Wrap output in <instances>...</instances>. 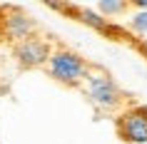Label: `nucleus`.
Masks as SVG:
<instances>
[{
  "label": "nucleus",
  "mask_w": 147,
  "mask_h": 144,
  "mask_svg": "<svg viewBox=\"0 0 147 144\" xmlns=\"http://www.w3.org/2000/svg\"><path fill=\"white\" fill-rule=\"evenodd\" d=\"M127 30L140 40L147 38V10H132L127 15Z\"/></svg>",
  "instance_id": "obj_8"
},
{
  "label": "nucleus",
  "mask_w": 147,
  "mask_h": 144,
  "mask_svg": "<svg viewBox=\"0 0 147 144\" xmlns=\"http://www.w3.org/2000/svg\"><path fill=\"white\" fill-rule=\"evenodd\" d=\"M82 92L85 97L92 102L100 112H120L125 104V94L122 90L117 87V82L112 80L110 72H105L102 67H92L90 75L85 77L82 82Z\"/></svg>",
  "instance_id": "obj_1"
},
{
  "label": "nucleus",
  "mask_w": 147,
  "mask_h": 144,
  "mask_svg": "<svg viewBox=\"0 0 147 144\" xmlns=\"http://www.w3.org/2000/svg\"><path fill=\"white\" fill-rule=\"evenodd\" d=\"M75 15H78V20L80 23H85L87 27H92V30H97V32H102V35H115V27H112V23L110 20H105V17L97 13L95 8H87V5H80V8H75L72 10Z\"/></svg>",
  "instance_id": "obj_6"
},
{
  "label": "nucleus",
  "mask_w": 147,
  "mask_h": 144,
  "mask_svg": "<svg viewBox=\"0 0 147 144\" xmlns=\"http://www.w3.org/2000/svg\"><path fill=\"white\" fill-rule=\"evenodd\" d=\"M45 70H47V75L53 77V80H57L65 87H82V82L90 75L92 65L87 60H82L75 50L55 47L53 55H50V60H47V65H45Z\"/></svg>",
  "instance_id": "obj_2"
},
{
  "label": "nucleus",
  "mask_w": 147,
  "mask_h": 144,
  "mask_svg": "<svg viewBox=\"0 0 147 144\" xmlns=\"http://www.w3.org/2000/svg\"><path fill=\"white\" fill-rule=\"evenodd\" d=\"M13 52H15V60H18L20 67L35 70V67H45V65H47L50 55H53V47H50V42H47L45 38L32 35V38L18 42Z\"/></svg>",
  "instance_id": "obj_4"
},
{
  "label": "nucleus",
  "mask_w": 147,
  "mask_h": 144,
  "mask_svg": "<svg viewBox=\"0 0 147 144\" xmlns=\"http://www.w3.org/2000/svg\"><path fill=\"white\" fill-rule=\"evenodd\" d=\"M3 10H5V15L0 17V27H3V35L10 42L18 45V42L35 35V20L25 10H20V8H3Z\"/></svg>",
  "instance_id": "obj_5"
},
{
  "label": "nucleus",
  "mask_w": 147,
  "mask_h": 144,
  "mask_svg": "<svg viewBox=\"0 0 147 144\" xmlns=\"http://www.w3.org/2000/svg\"><path fill=\"white\" fill-rule=\"evenodd\" d=\"M140 50L147 55V38H145V40H140Z\"/></svg>",
  "instance_id": "obj_9"
},
{
  "label": "nucleus",
  "mask_w": 147,
  "mask_h": 144,
  "mask_svg": "<svg viewBox=\"0 0 147 144\" xmlns=\"http://www.w3.org/2000/svg\"><path fill=\"white\" fill-rule=\"evenodd\" d=\"M97 13H100L105 20H112V17H122L127 10H130V3L127 0H97Z\"/></svg>",
  "instance_id": "obj_7"
},
{
  "label": "nucleus",
  "mask_w": 147,
  "mask_h": 144,
  "mask_svg": "<svg viewBox=\"0 0 147 144\" xmlns=\"http://www.w3.org/2000/svg\"><path fill=\"white\" fill-rule=\"evenodd\" d=\"M115 129L125 144H147V104H130L117 112Z\"/></svg>",
  "instance_id": "obj_3"
}]
</instances>
